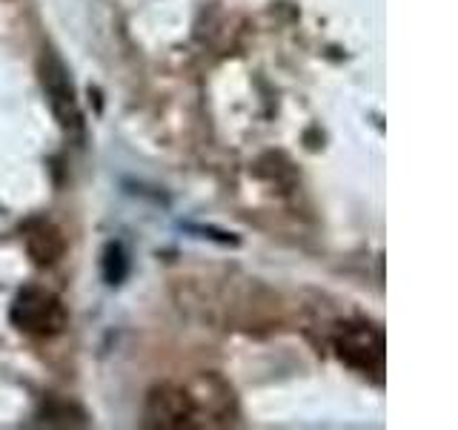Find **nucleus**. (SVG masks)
<instances>
[{"mask_svg":"<svg viewBox=\"0 0 458 430\" xmlns=\"http://www.w3.org/2000/svg\"><path fill=\"white\" fill-rule=\"evenodd\" d=\"M9 319L23 333L47 339L61 333L69 322V313L64 307V301L52 290H47V287H23L12 301Z\"/></svg>","mask_w":458,"mask_h":430,"instance_id":"1","label":"nucleus"},{"mask_svg":"<svg viewBox=\"0 0 458 430\" xmlns=\"http://www.w3.org/2000/svg\"><path fill=\"white\" fill-rule=\"evenodd\" d=\"M200 419L192 387L164 382L149 391L143 405V425L157 430H183L195 427Z\"/></svg>","mask_w":458,"mask_h":430,"instance_id":"2","label":"nucleus"},{"mask_svg":"<svg viewBox=\"0 0 458 430\" xmlns=\"http://www.w3.org/2000/svg\"><path fill=\"white\" fill-rule=\"evenodd\" d=\"M38 75H40V86H43V92H47V100L57 124H61L69 135H81L83 115H81L78 95H75V86H72L66 64L55 52H43L38 61Z\"/></svg>","mask_w":458,"mask_h":430,"instance_id":"3","label":"nucleus"},{"mask_svg":"<svg viewBox=\"0 0 458 430\" xmlns=\"http://www.w3.org/2000/svg\"><path fill=\"white\" fill-rule=\"evenodd\" d=\"M335 353L352 370L376 373L384 365V336L364 322L341 324L335 333Z\"/></svg>","mask_w":458,"mask_h":430,"instance_id":"4","label":"nucleus"},{"mask_svg":"<svg viewBox=\"0 0 458 430\" xmlns=\"http://www.w3.org/2000/svg\"><path fill=\"white\" fill-rule=\"evenodd\" d=\"M23 244H26L29 258H32L38 267H52L61 262L66 253L64 233L52 221H43V219L29 221L23 227Z\"/></svg>","mask_w":458,"mask_h":430,"instance_id":"5","label":"nucleus"},{"mask_svg":"<svg viewBox=\"0 0 458 430\" xmlns=\"http://www.w3.org/2000/svg\"><path fill=\"white\" fill-rule=\"evenodd\" d=\"M104 272H106V281L109 284H118L126 272V255L121 250V244H109L106 253H104Z\"/></svg>","mask_w":458,"mask_h":430,"instance_id":"6","label":"nucleus"}]
</instances>
